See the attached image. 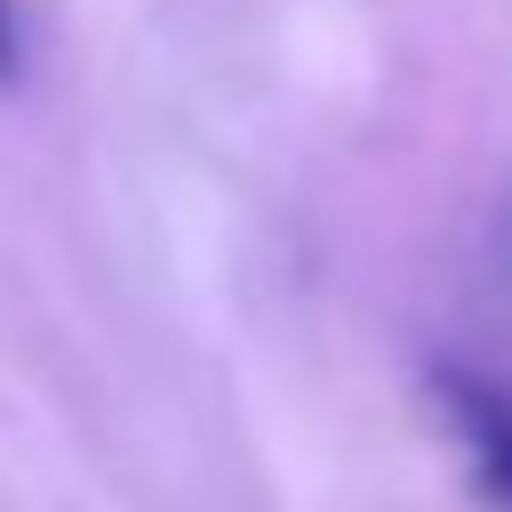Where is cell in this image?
<instances>
[{"label":"cell","instance_id":"cell-2","mask_svg":"<svg viewBox=\"0 0 512 512\" xmlns=\"http://www.w3.org/2000/svg\"><path fill=\"white\" fill-rule=\"evenodd\" d=\"M0 81H18V9L0 0Z\"/></svg>","mask_w":512,"mask_h":512},{"label":"cell","instance_id":"cell-1","mask_svg":"<svg viewBox=\"0 0 512 512\" xmlns=\"http://www.w3.org/2000/svg\"><path fill=\"white\" fill-rule=\"evenodd\" d=\"M432 396L468 450V477L495 512H512V387L504 378H477V369H432Z\"/></svg>","mask_w":512,"mask_h":512}]
</instances>
